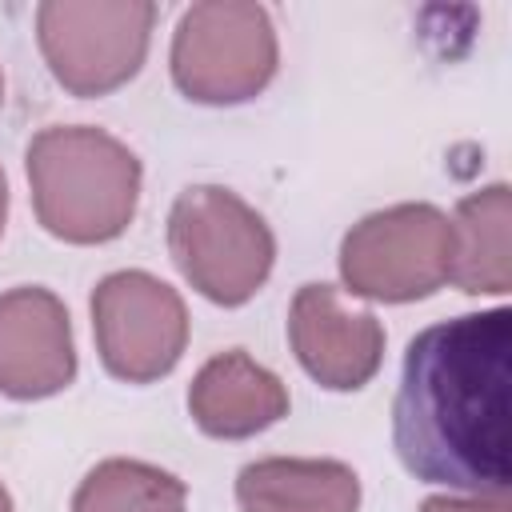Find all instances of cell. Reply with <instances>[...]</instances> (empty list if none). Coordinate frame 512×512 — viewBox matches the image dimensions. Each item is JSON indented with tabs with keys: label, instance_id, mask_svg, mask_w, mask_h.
I'll use <instances>...</instances> for the list:
<instances>
[{
	"label": "cell",
	"instance_id": "3",
	"mask_svg": "<svg viewBox=\"0 0 512 512\" xmlns=\"http://www.w3.org/2000/svg\"><path fill=\"white\" fill-rule=\"evenodd\" d=\"M168 252L204 300L240 308L264 288L276 264V236L232 188L192 184L168 212Z\"/></svg>",
	"mask_w": 512,
	"mask_h": 512
},
{
	"label": "cell",
	"instance_id": "1",
	"mask_svg": "<svg viewBox=\"0 0 512 512\" xmlns=\"http://www.w3.org/2000/svg\"><path fill=\"white\" fill-rule=\"evenodd\" d=\"M512 312H464L408 340L392 400L400 464L452 492H508Z\"/></svg>",
	"mask_w": 512,
	"mask_h": 512
},
{
	"label": "cell",
	"instance_id": "14",
	"mask_svg": "<svg viewBox=\"0 0 512 512\" xmlns=\"http://www.w3.org/2000/svg\"><path fill=\"white\" fill-rule=\"evenodd\" d=\"M420 512H512L508 492H464V496H428Z\"/></svg>",
	"mask_w": 512,
	"mask_h": 512
},
{
	"label": "cell",
	"instance_id": "10",
	"mask_svg": "<svg viewBox=\"0 0 512 512\" xmlns=\"http://www.w3.org/2000/svg\"><path fill=\"white\" fill-rule=\"evenodd\" d=\"M188 416L212 440H248L288 416V388L244 348H228L192 376Z\"/></svg>",
	"mask_w": 512,
	"mask_h": 512
},
{
	"label": "cell",
	"instance_id": "8",
	"mask_svg": "<svg viewBox=\"0 0 512 512\" xmlns=\"http://www.w3.org/2000/svg\"><path fill=\"white\" fill-rule=\"evenodd\" d=\"M288 344L328 392L364 388L384 364V328L368 308H348L324 280L300 284L288 308Z\"/></svg>",
	"mask_w": 512,
	"mask_h": 512
},
{
	"label": "cell",
	"instance_id": "16",
	"mask_svg": "<svg viewBox=\"0 0 512 512\" xmlns=\"http://www.w3.org/2000/svg\"><path fill=\"white\" fill-rule=\"evenodd\" d=\"M0 512H12V496H8V488L0 484Z\"/></svg>",
	"mask_w": 512,
	"mask_h": 512
},
{
	"label": "cell",
	"instance_id": "11",
	"mask_svg": "<svg viewBox=\"0 0 512 512\" xmlns=\"http://www.w3.org/2000/svg\"><path fill=\"white\" fill-rule=\"evenodd\" d=\"M240 512H356L360 476L328 456H264L236 476Z\"/></svg>",
	"mask_w": 512,
	"mask_h": 512
},
{
	"label": "cell",
	"instance_id": "7",
	"mask_svg": "<svg viewBox=\"0 0 512 512\" xmlns=\"http://www.w3.org/2000/svg\"><path fill=\"white\" fill-rule=\"evenodd\" d=\"M92 336L108 376L152 384L188 348V308L172 284L144 268L108 272L92 288Z\"/></svg>",
	"mask_w": 512,
	"mask_h": 512
},
{
	"label": "cell",
	"instance_id": "4",
	"mask_svg": "<svg viewBox=\"0 0 512 512\" xmlns=\"http://www.w3.org/2000/svg\"><path fill=\"white\" fill-rule=\"evenodd\" d=\"M172 80L196 104H244L260 96L280 64L276 28L264 4L200 0L172 32Z\"/></svg>",
	"mask_w": 512,
	"mask_h": 512
},
{
	"label": "cell",
	"instance_id": "9",
	"mask_svg": "<svg viewBox=\"0 0 512 512\" xmlns=\"http://www.w3.org/2000/svg\"><path fill=\"white\" fill-rule=\"evenodd\" d=\"M76 380L72 320L56 292L20 284L0 292V392L48 400Z\"/></svg>",
	"mask_w": 512,
	"mask_h": 512
},
{
	"label": "cell",
	"instance_id": "12",
	"mask_svg": "<svg viewBox=\"0 0 512 512\" xmlns=\"http://www.w3.org/2000/svg\"><path fill=\"white\" fill-rule=\"evenodd\" d=\"M508 224H512V192L508 184H488L468 192L452 212V260L448 284L468 296H504L512 288V256H508Z\"/></svg>",
	"mask_w": 512,
	"mask_h": 512
},
{
	"label": "cell",
	"instance_id": "17",
	"mask_svg": "<svg viewBox=\"0 0 512 512\" xmlns=\"http://www.w3.org/2000/svg\"><path fill=\"white\" fill-rule=\"evenodd\" d=\"M0 104H4V76H0Z\"/></svg>",
	"mask_w": 512,
	"mask_h": 512
},
{
	"label": "cell",
	"instance_id": "5",
	"mask_svg": "<svg viewBox=\"0 0 512 512\" xmlns=\"http://www.w3.org/2000/svg\"><path fill=\"white\" fill-rule=\"evenodd\" d=\"M152 24V0H44L36 44L64 92L108 96L140 72Z\"/></svg>",
	"mask_w": 512,
	"mask_h": 512
},
{
	"label": "cell",
	"instance_id": "15",
	"mask_svg": "<svg viewBox=\"0 0 512 512\" xmlns=\"http://www.w3.org/2000/svg\"><path fill=\"white\" fill-rule=\"evenodd\" d=\"M4 220H8V180H4V168H0V232H4Z\"/></svg>",
	"mask_w": 512,
	"mask_h": 512
},
{
	"label": "cell",
	"instance_id": "6",
	"mask_svg": "<svg viewBox=\"0 0 512 512\" xmlns=\"http://www.w3.org/2000/svg\"><path fill=\"white\" fill-rule=\"evenodd\" d=\"M452 220L436 204H392L356 220L340 240V280L360 300L408 304L448 280Z\"/></svg>",
	"mask_w": 512,
	"mask_h": 512
},
{
	"label": "cell",
	"instance_id": "13",
	"mask_svg": "<svg viewBox=\"0 0 512 512\" xmlns=\"http://www.w3.org/2000/svg\"><path fill=\"white\" fill-rule=\"evenodd\" d=\"M188 488L180 476L148 460L112 456L88 468L72 492L68 512H184Z\"/></svg>",
	"mask_w": 512,
	"mask_h": 512
},
{
	"label": "cell",
	"instance_id": "2",
	"mask_svg": "<svg viewBox=\"0 0 512 512\" xmlns=\"http://www.w3.org/2000/svg\"><path fill=\"white\" fill-rule=\"evenodd\" d=\"M28 188L36 220L64 244L116 240L140 204L136 152L92 124H52L28 144Z\"/></svg>",
	"mask_w": 512,
	"mask_h": 512
}]
</instances>
